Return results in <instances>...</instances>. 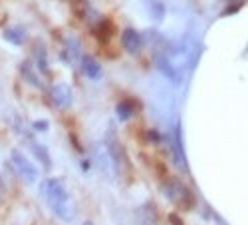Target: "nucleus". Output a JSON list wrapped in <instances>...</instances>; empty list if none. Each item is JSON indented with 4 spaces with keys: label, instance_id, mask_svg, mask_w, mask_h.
Wrapping results in <instances>:
<instances>
[{
    "label": "nucleus",
    "instance_id": "obj_6",
    "mask_svg": "<svg viewBox=\"0 0 248 225\" xmlns=\"http://www.w3.org/2000/svg\"><path fill=\"white\" fill-rule=\"evenodd\" d=\"M171 157H173V163L181 172H187V156H185V152H183L181 124H177V128L173 130V136H171Z\"/></svg>",
    "mask_w": 248,
    "mask_h": 225
},
{
    "label": "nucleus",
    "instance_id": "obj_19",
    "mask_svg": "<svg viewBox=\"0 0 248 225\" xmlns=\"http://www.w3.org/2000/svg\"><path fill=\"white\" fill-rule=\"evenodd\" d=\"M86 225H93V223H90V221H88V223H86Z\"/></svg>",
    "mask_w": 248,
    "mask_h": 225
},
{
    "label": "nucleus",
    "instance_id": "obj_12",
    "mask_svg": "<svg viewBox=\"0 0 248 225\" xmlns=\"http://www.w3.org/2000/svg\"><path fill=\"white\" fill-rule=\"evenodd\" d=\"M81 72H84L90 80H99L101 78V66L97 64V60L92 56L81 58Z\"/></svg>",
    "mask_w": 248,
    "mask_h": 225
},
{
    "label": "nucleus",
    "instance_id": "obj_10",
    "mask_svg": "<svg viewBox=\"0 0 248 225\" xmlns=\"http://www.w3.org/2000/svg\"><path fill=\"white\" fill-rule=\"evenodd\" d=\"M62 58H64L68 64H76L78 60L81 58V44H79V40L76 36L66 38L64 50H62Z\"/></svg>",
    "mask_w": 248,
    "mask_h": 225
},
{
    "label": "nucleus",
    "instance_id": "obj_18",
    "mask_svg": "<svg viewBox=\"0 0 248 225\" xmlns=\"http://www.w3.org/2000/svg\"><path fill=\"white\" fill-rule=\"evenodd\" d=\"M50 128V124L46 120H36V121H32V130H36V132H46Z\"/></svg>",
    "mask_w": 248,
    "mask_h": 225
},
{
    "label": "nucleus",
    "instance_id": "obj_5",
    "mask_svg": "<svg viewBox=\"0 0 248 225\" xmlns=\"http://www.w3.org/2000/svg\"><path fill=\"white\" fill-rule=\"evenodd\" d=\"M50 98H52V104L58 108V110H68L74 102V92L68 84L60 82V84H54L52 90H50Z\"/></svg>",
    "mask_w": 248,
    "mask_h": 225
},
{
    "label": "nucleus",
    "instance_id": "obj_17",
    "mask_svg": "<svg viewBox=\"0 0 248 225\" xmlns=\"http://www.w3.org/2000/svg\"><path fill=\"white\" fill-rule=\"evenodd\" d=\"M95 36H97V40H101V42H108L111 38V24L108 20H101V22L95 26Z\"/></svg>",
    "mask_w": 248,
    "mask_h": 225
},
{
    "label": "nucleus",
    "instance_id": "obj_4",
    "mask_svg": "<svg viewBox=\"0 0 248 225\" xmlns=\"http://www.w3.org/2000/svg\"><path fill=\"white\" fill-rule=\"evenodd\" d=\"M10 159H12V166H14V170H16V173L22 177L26 183H36L38 181V177H40V173H38V170H36V166L34 163L20 152V150H12V154H10Z\"/></svg>",
    "mask_w": 248,
    "mask_h": 225
},
{
    "label": "nucleus",
    "instance_id": "obj_14",
    "mask_svg": "<svg viewBox=\"0 0 248 225\" xmlns=\"http://www.w3.org/2000/svg\"><path fill=\"white\" fill-rule=\"evenodd\" d=\"M135 110H137V104L133 100H129V98H125V100H121L119 104H117V108H115V112H117V118L121 120V121H127L133 114H135Z\"/></svg>",
    "mask_w": 248,
    "mask_h": 225
},
{
    "label": "nucleus",
    "instance_id": "obj_7",
    "mask_svg": "<svg viewBox=\"0 0 248 225\" xmlns=\"http://www.w3.org/2000/svg\"><path fill=\"white\" fill-rule=\"evenodd\" d=\"M20 134H24V139L28 141V148L32 150V154H34V157L40 161V163H42V166L46 168V170H50L52 168V157H50V152L42 146V144H40V141L38 139H34L30 134H26L24 130H18Z\"/></svg>",
    "mask_w": 248,
    "mask_h": 225
},
{
    "label": "nucleus",
    "instance_id": "obj_3",
    "mask_svg": "<svg viewBox=\"0 0 248 225\" xmlns=\"http://www.w3.org/2000/svg\"><path fill=\"white\" fill-rule=\"evenodd\" d=\"M106 150H108V156L113 163L115 175H123L129 168V157H127L125 150H123V146L119 144V138H117L113 128H109V132L106 136Z\"/></svg>",
    "mask_w": 248,
    "mask_h": 225
},
{
    "label": "nucleus",
    "instance_id": "obj_16",
    "mask_svg": "<svg viewBox=\"0 0 248 225\" xmlns=\"http://www.w3.org/2000/svg\"><path fill=\"white\" fill-rule=\"evenodd\" d=\"M34 58H36V62H38V68L42 70V72H50V64H48V56H46V48L44 44L40 42V40H36V44H34Z\"/></svg>",
    "mask_w": 248,
    "mask_h": 225
},
{
    "label": "nucleus",
    "instance_id": "obj_8",
    "mask_svg": "<svg viewBox=\"0 0 248 225\" xmlns=\"http://www.w3.org/2000/svg\"><path fill=\"white\" fill-rule=\"evenodd\" d=\"M93 159H95V168L99 170V173L103 177H109V175H115V170H113V163L108 156V150L106 146H95L93 148Z\"/></svg>",
    "mask_w": 248,
    "mask_h": 225
},
{
    "label": "nucleus",
    "instance_id": "obj_11",
    "mask_svg": "<svg viewBox=\"0 0 248 225\" xmlns=\"http://www.w3.org/2000/svg\"><path fill=\"white\" fill-rule=\"evenodd\" d=\"M121 44L129 54H135V52H139V48L143 44V36L137 30L127 28V30H123V34H121Z\"/></svg>",
    "mask_w": 248,
    "mask_h": 225
},
{
    "label": "nucleus",
    "instance_id": "obj_9",
    "mask_svg": "<svg viewBox=\"0 0 248 225\" xmlns=\"http://www.w3.org/2000/svg\"><path fill=\"white\" fill-rule=\"evenodd\" d=\"M155 66H157V70H159L165 78L171 80L173 84H179V82H181V76L177 74V70H175V66H173V62H171L169 56L157 54V56H155Z\"/></svg>",
    "mask_w": 248,
    "mask_h": 225
},
{
    "label": "nucleus",
    "instance_id": "obj_2",
    "mask_svg": "<svg viewBox=\"0 0 248 225\" xmlns=\"http://www.w3.org/2000/svg\"><path fill=\"white\" fill-rule=\"evenodd\" d=\"M163 193H165V197H167L173 206H177V208H187V209H191L193 206H195V195H193V191L185 186V183H181V181H177V179H167L163 183Z\"/></svg>",
    "mask_w": 248,
    "mask_h": 225
},
{
    "label": "nucleus",
    "instance_id": "obj_1",
    "mask_svg": "<svg viewBox=\"0 0 248 225\" xmlns=\"http://www.w3.org/2000/svg\"><path fill=\"white\" fill-rule=\"evenodd\" d=\"M40 193L46 199V203L50 206L52 213L62 219V221H72L76 215V208H74V201L64 186V181L58 179V177H48L44 179V183L40 186Z\"/></svg>",
    "mask_w": 248,
    "mask_h": 225
},
{
    "label": "nucleus",
    "instance_id": "obj_13",
    "mask_svg": "<svg viewBox=\"0 0 248 225\" xmlns=\"http://www.w3.org/2000/svg\"><path fill=\"white\" fill-rule=\"evenodd\" d=\"M20 74H22V78L28 82L30 86H34V88H42V82H40L38 74L34 72L32 62H28V60H24V62L20 64Z\"/></svg>",
    "mask_w": 248,
    "mask_h": 225
},
{
    "label": "nucleus",
    "instance_id": "obj_15",
    "mask_svg": "<svg viewBox=\"0 0 248 225\" xmlns=\"http://www.w3.org/2000/svg\"><path fill=\"white\" fill-rule=\"evenodd\" d=\"M4 40L14 46H22L24 44V40H26V32L24 28H20V26H14V28H6L4 30Z\"/></svg>",
    "mask_w": 248,
    "mask_h": 225
}]
</instances>
